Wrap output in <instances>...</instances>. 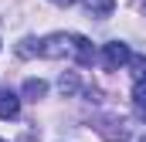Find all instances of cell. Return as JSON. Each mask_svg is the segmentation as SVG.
Segmentation results:
<instances>
[{"instance_id": "obj_1", "label": "cell", "mask_w": 146, "mask_h": 142, "mask_svg": "<svg viewBox=\"0 0 146 142\" xmlns=\"http://www.w3.org/2000/svg\"><path fill=\"white\" fill-rule=\"evenodd\" d=\"M37 54L48 58V61H61V58H72L78 64H92L95 61V51H92V41L82 34H48L44 41H37Z\"/></svg>"}, {"instance_id": "obj_2", "label": "cell", "mask_w": 146, "mask_h": 142, "mask_svg": "<svg viewBox=\"0 0 146 142\" xmlns=\"http://www.w3.org/2000/svg\"><path fill=\"white\" fill-rule=\"evenodd\" d=\"M129 58H133V51H129V44H122V41H109V44L102 47V64L109 71H119L122 64H129Z\"/></svg>"}, {"instance_id": "obj_3", "label": "cell", "mask_w": 146, "mask_h": 142, "mask_svg": "<svg viewBox=\"0 0 146 142\" xmlns=\"http://www.w3.org/2000/svg\"><path fill=\"white\" fill-rule=\"evenodd\" d=\"M17 115H21V98H17L14 91H0V118L10 122V118H17Z\"/></svg>"}, {"instance_id": "obj_4", "label": "cell", "mask_w": 146, "mask_h": 142, "mask_svg": "<svg viewBox=\"0 0 146 142\" xmlns=\"http://www.w3.org/2000/svg\"><path fill=\"white\" fill-rule=\"evenodd\" d=\"M85 3V10L92 14V17H99V20H106L112 10H115V0H82Z\"/></svg>"}, {"instance_id": "obj_5", "label": "cell", "mask_w": 146, "mask_h": 142, "mask_svg": "<svg viewBox=\"0 0 146 142\" xmlns=\"http://www.w3.org/2000/svg\"><path fill=\"white\" fill-rule=\"evenodd\" d=\"M44 95H48V85H44L41 78H27V81H24V98L37 102V98H44Z\"/></svg>"}, {"instance_id": "obj_6", "label": "cell", "mask_w": 146, "mask_h": 142, "mask_svg": "<svg viewBox=\"0 0 146 142\" xmlns=\"http://www.w3.org/2000/svg\"><path fill=\"white\" fill-rule=\"evenodd\" d=\"M133 102H136V112H139V115H146V81H139V85H136Z\"/></svg>"}, {"instance_id": "obj_7", "label": "cell", "mask_w": 146, "mask_h": 142, "mask_svg": "<svg viewBox=\"0 0 146 142\" xmlns=\"http://www.w3.org/2000/svg\"><path fill=\"white\" fill-rule=\"evenodd\" d=\"M58 88H61V95H75V91H78V78H75V74H61Z\"/></svg>"}, {"instance_id": "obj_8", "label": "cell", "mask_w": 146, "mask_h": 142, "mask_svg": "<svg viewBox=\"0 0 146 142\" xmlns=\"http://www.w3.org/2000/svg\"><path fill=\"white\" fill-rule=\"evenodd\" d=\"M129 64H133V78H136V85L146 81V58H129Z\"/></svg>"}, {"instance_id": "obj_9", "label": "cell", "mask_w": 146, "mask_h": 142, "mask_svg": "<svg viewBox=\"0 0 146 142\" xmlns=\"http://www.w3.org/2000/svg\"><path fill=\"white\" fill-rule=\"evenodd\" d=\"M51 3H58V7H72L75 0H51Z\"/></svg>"}, {"instance_id": "obj_10", "label": "cell", "mask_w": 146, "mask_h": 142, "mask_svg": "<svg viewBox=\"0 0 146 142\" xmlns=\"http://www.w3.org/2000/svg\"><path fill=\"white\" fill-rule=\"evenodd\" d=\"M143 142H146V135H143Z\"/></svg>"}, {"instance_id": "obj_11", "label": "cell", "mask_w": 146, "mask_h": 142, "mask_svg": "<svg viewBox=\"0 0 146 142\" xmlns=\"http://www.w3.org/2000/svg\"><path fill=\"white\" fill-rule=\"evenodd\" d=\"M0 142H3V139H0Z\"/></svg>"}]
</instances>
